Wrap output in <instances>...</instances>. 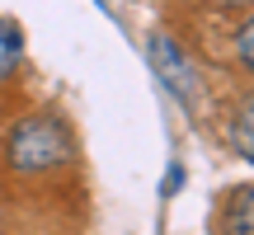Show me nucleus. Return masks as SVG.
<instances>
[{"label":"nucleus","instance_id":"6","mask_svg":"<svg viewBox=\"0 0 254 235\" xmlns=\"http://www.w3.org/2000/svg\"><path fill=\"white\" fill-rule=\"evenodd\" d=\"M236 57L254 71V19H245V24H240V33H236Z\"/></svg>","mask_w":254,"mask_h":235},{"label":"nucleus","instance_id":"7","mask_svg":"<svg viewBox=\"0 0 254 235\" xmlns=\"http://www.w3.org/2000/svg\"><path fill=\"white\" fill-rule=\"evenodd\" d=\"M0 235H5V217H0Z\"/></svg>","mask_w":254,"mask_h":235},{"label":"nucleus","instance_id":"4","mask_svg":"<svg viewBox=\"0 0 254 235\" xmlns=\"http://www.w3.org/2000/svg\"><path fill=\"white\" fill-rule=\"evenodd\" d=\"M155 66H160V75L170 71V90H179V94H189V66L174 57V47H170V38H155Z\"/></svg>","mask_w":254,"mask_h":235},{"label":"nucleus","instance_id":"5","mask_svg":"<svg viewBox=\"0 0 254 235\" xmlns=\"http://www.w3.org/2000/svg\"><path fill=\"white\" fill-rule=\"evenodd\" d=\"M19 57H24V47H19V33L5 24V19H0V85H9V80H14Z\"/></svg>","mask_w":254,"mask_h":235},{"label":"nucleus","instance_id":"1","mask_svg":"<svg viewBox=\"0 0 254 235\" xmlns=\"http://www.w3.org/2000/svg\"><path fill=\"white\" fill-rule=\"evenodd\" d=\"M5 160L19 174H47L71 160V136L52 113H28L24 122L9 127L5 136Z\"/></svg>","mask_w":254,"mask_h":235},{"label":"nucleus","instance_id":"2","mask_svg":"<svg viewBox=\"0 0 254 235\" xmlns=\"http://www.w3.org/2000/svg\"><path fill=\"white\" fill-rule=\"evenodd\" d=\"M217 226L221 235H254V183H240V188L226 193Z\"/></svg>","mask_w":254,"mask_h":235},{"label":"nucleus","instance_id":"3","mask_svg":"<svg viewBox=\"0 0 254 235\" xmlns=\"http://www.w3.org/2000/svg\"><path fill=\"white\" fill-rule=\"evenodd\" d=\"M231 146L254 165V94H250V99H240L236 118H231Z\"/></svg>","mask_w":254,"mask_h":235}]
</instances>
